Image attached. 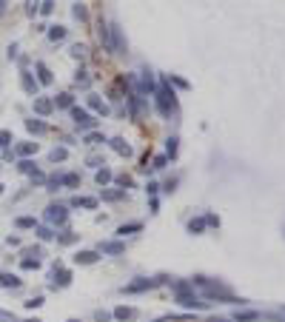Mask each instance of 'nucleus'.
<instances>
[{
  "instance_id": "obj_27",
  "label": "nucleus",
  "mask_w": 285,
  "mask_h": 322,
  "mask_svg": "<svg viewBox=\"0 0 285 322\" xmlns=\"http://www.w3.org/2000/svg\"><path fill=\"white\" fill-rule=\"evenodd\" d=\"M57 109H72V94H57Z\"/></svg>"
},
{
  "instance_id": "obj_48",
  "label": "nucleus",
  "mask_w": 285,
  "mask_h": 322,
  "mask_svg": "<svg viewBox=\"0 0 285 322\" xmlns=\"http://www.w3.org/2000/svg\"><path fill=\"white\" fill-rule=\"evenodd\" d=\"M0 194H3V186H0Z\"/></svg>"
},
{
  "instance_id": "obj_24",
  "label": "nucleus",
  "mask_w": 285,
  "mask_h": 322,
  "mask_svg": "<svg viewBox=\"0 0 285 322\" xmlns=\"http://www.w3.org/2000/svg\"><path fill=\"white\" fill-rule=\"evenodd\" d=\"M77 183H80V177H77V174H63V177H60V186H68V188H72V186H77Z\"/></svg>"
},
{
  "instance_id": "obj_45",
  "label": "nucleus",
  "mask_w": 285,
  "mask_h": 322,
  "mask_svg": "<svg viewBox=\"0 0 285 322\" xmlns=\"http://www.w3.org/2000/svg\"><path fill=\"white\" fill-rule=\"evenodd\" d=\"M3 12H6V3H3V0H0V17H3Z\"/></svg>"
},
{
  "instance_id": "obj_14",
  "label": "nucleus",
  "mask_w": 285,
  "mask_h": 322,
  "mask_svg": "<svg viewBox=\"0 0 285 322\" xmlns=\"http://www.w3.org/2000/svg\"><path fill=\"white\" fill-rule=\"evenodd\" d=\"M112 149L117 151V154H123V157L131 154V146H129L126 140H120V137H114V140H112Z\"/></svg>"
},
{
  "instance_id": "obj_30",
  "label": "nucleus",
  "mask_w": 285,
  "mask_h": 322,
  "mask_svg": "<svg viewBox=\"0 0 285 322\" xmlns=\"http://www.w3.org/2000/svg\"><path fill=\"white\" fill-rule=\"evenodd\" d=\"M166 154L168 157H177V137H171V140L166 142Z\"/></svg>"
},
{
  "instance_id": "obj_11",
  "label": "nucleus",
  "mask_w": 285,
  "mask_h": 322,
  "mask_svg": "<svg viewBox=\"0 0 285 322\" xmlns=\"http://www.w3.org/2000/svg\"><path fill=\"white\" fill-rule=\"evenodd\" d=\"M51 109H55V103H51V100H46V97H38V100H34V112H38L40 117L51 114Z\"/></svg>"
},
{
  "instance_id": "obj_34",
  "label": "nucleus",
  "mask_w": 285,
  "mask_h": 322,
  "mask_svg": "<svg viewBox=\"0 0 285 322\" xmlns=\"http://www.w3.org/2000/svg\"><path fill=\"white\" fill-rule=\"evenodd\" d=\"M20 171H23V174H34L38 168H34V163H31V160H23V163H20Z\"/></svg>"
},
{
  "instance_id": "obj_40",
  "label": "nucleus",
  "mask_w": 285,
  "mask_h": 322,
  "mask_svg": "<svg viewBox=\"0 0 285 322\" xmlns=\"http://www.w3.org/2000/svg\"><path fill=\"white\" fill-rule=\"evenodd\" d=\"M38 237H40V240H51V237H55V234H51L49 228H38Z\"/></svg>"
},
{
  "instance_id": "obj_17",
  "label": "nucleus",
  "mask_w": 285,
  "mask_h": 322,
  "mask_svg": "<svg viewBox=\"0 0 285 322\" xmlns=\"http://www.w3.org/2000/svg\"><path fill=\"white\" fill-rule=\"evenodd\" d=\"M0 285L3 288H20V279L14 274H0Z\"/></svg>"
},
{
  "instance_id": "obj_47",
  "label": "nucleus",
  "mask_w": 285,
  "mask_h": 322,
  "mask_svg": "<svg viewBox=\"0 0 285 322\" xmlns=\"http://www.w3.org/2000/svg\"><path fill=\"white\" fill-rule=\"evenodd\" d=\"M214 322H228V319H214Z\"/></svg>"
},
{
  "instance_id": "obj_22",
  "label": "nucleus",
  "mask_w": 285,
  "mask_h": 322,
  "mask_svg": "<svg viewBox=\"0 0 285 322\" xmlns=\"http://www.w3.org/2000/svg\"><path fill=\"white\" fill-rule=\"evenodd\" d=\"M257 319H260L257 311H242V314H237V322H257Z\"/></svg>"
},
{
  "instance_id": "obj_3",
  "label": "nucleus",
  "mask_w": 285,
  "mask_h": 322,
  "mask_svg": "<svg viewBox=\"0 0 285 322\" xmlns=\"http://www.w3.org/2000/svg\"><path fill=\"white\" fill-rule=\"evenodd\" d=\"M157 109H160V114H171V109H174L171 86H160V88H157Z\"/></svg>"
},
{
  "instance_id": "obj_13",
  "label": "nucleus",
  "mask_w": 285,
  "mask_h": 322,
  "mask_svg": "<svg viewBox=\"0 0 285 322\" xmlns=\"http://www.w3.org/2000/svg\"><path fill=\"white\" fill-rule=\"evenodd\" d=\"M134 316H137V311H134V308H126V305L114 308V319H120V322H126V319H134Z\"/></svg>"
},
{
  "instance_id": "obj_49",
  "label": "nucleus",
  "mask_w": 285,
  "mask_h": 322,
  "mask_svg": "<svg viewBox=\"0 0 285 322\" xmlns=\"http://www.w3.org/2000/svg\"><path fill=\"white\" fill-rule=\"evenodd\" d=\"M68 322H77V319H68Z\"/></svg>"
},
{
  "instance_id": "obj_43",
  "label": "nucleus",
  "mask_w": 285,
  "mask_h": 322,
  "mask_svg": "<svg viewBox=\"0 0 285 322\" xmlns=\"http://www.w3.org/2000/svg\"><path fill=\"white\" fill-rule=\"evenodd\" d=\"M205 225H220V217H214V214H208V217H205Z\"/></svg>"
},
{
  "instance_id": "obj_21",
  "label": "nucleus",
  "mask_w": 285,
  "mask_h": 322,
  "mask_svg": "<svg viewBox=\"0 0 285 322\" xmlns=\"http://www.w3.org/2000/svg\"><path fill=\"white\" fill-rule=\"evenodd\" d=\"M63 38H66V29H63V26H51L49 29V40L57 43V40H63Z\"/></svg>"
},
{
  "instance_id": "obj_1",
  "label": "nucleus",
  "mask_w": 285,
  "mask_h": 322,
  "mask_svg": "<svg viewBox=\"0 0 285 322\" xmlns=\"http://www.w3.org/2000/svg\"><path fill=\"white\" fill-rule=\"evenodd\" d=\"M194 282H197L200 288H203V291H205V297H208V299H225V302H242V299H237L234 294L228 291V288H223V285H211V282H205L203 277H197Z\"/></svg>"
},
{
  "instance_id": "obj_6",
  "label": "nucleus",
  "mask_w": 285,
  "mask_h": 322,
  "mask_svg": "<svg viewBox=\"0 0 285 322\" xmlns=\"http://www.w3.org/2000/svg\"><path fill=\"white\" fill-rule=\"evenodd\" d=\"M151 285H154V279H134V282H129L123 288L126 294H140V291H149Z\"/></svg>"
},
{
  "instance_id": "obj_5",
  "label": "nucleus",
  "mask_w": 285,
  "mask_h": 322,
  "mask_svg": "<svg viewBox=\"0 0 285 322\" xmlns=\"http://www.w3.org/2000/svg\"><path fill=\"white\" fill-rule=\"evenodd\" d=\"M72 120H75L77 126H80V129H94V123H97V120L92 117V114L86 112V109H77V105H72Z\"/></svg>"
},
{
  "instance_id": "obj_12",
  "label": "nucleus",
  "mask_w": 285,
  "mask_h": 322,
  "mask_svg": "<svg viewBox=\"0 0 285 322\" xmlns=\"http://www.w3.org/2000/svg\"><path fill=\"white\" fill-rule=\"evenodd\" d=\"M88 109H92V112H97V114H109V105H105L103 100L97 97V94H92V97H88Z\"/></svg>"
},
{
  "instance_id": "obj_35",
  "label": "nucleus",
  "mask_w": 285,
  "mask_h": 322,
  "mask_svg": "<svg viewBox=\"0 0 285 322\" xmlns=\"http://www.w3.org/2000/svg\"><path fill=\"white\" fill-rule=\"evenodd\" d=\"M166 163H168V157H163V154H160V157H154V160H151V166H149V168H166Z\"/></svg>"
},
{
  "instance_id": "obj_20",
  "label": "nucleus",
  "mask_w": 285,
  "mask_h": 322,
  "mask_svg": "<svg viewBox=\"0 0 285 322\" xmlns=\"http://www.w3.org/2000/svg\"><path fill=\"white\" fill-rule=\"evenodd\" d=\"M72 205H83V208H97V200L94 197H75Z\"/></svg>"
},
{
  "instance_id": "obj_10",
  "label": "nucleus",
  "mask_w": 285,
  "mask_h": 322,
  "mask_svg": "<svg viewBox=\"0 0 285 322\" xmlns=\"http://www.w3.org/2000/svg\"><path fill=\"white\" fill-rule=\"evenodd\" d=\"M100 40H103L105 51H112V55H114V46H112V26H109V23H100Z\"/></svg>"
},
{
  "instance_id": "obj_36",
  "label": "nucleus",
  "mask_w": 285,
  "mask_h": 322,
  "mask_svg": "<svg viewBox=\"0 0 285 322\" xmlns=\"http://www.w3.org/2000/svg\"><path fill=\"white\" fill-rule=\"evenodd\" d=\"M51 12H55V3H51V0L40 3V14H51Z\"/></svg>"
},
{
  "instance_id": "obj_32",
  "label": "nucleus",
  "mask_w": 285,
  "mask_h": 322,
  "mask_svg": "<svg viewBox=\"0 0 285 322\" xmlns=\"http://www.w3.org/2000/svg\"><path fill=\"white\" fill-rule=\"evenodd\" d=\"M20 265H23L26 271H31V268H40V260H34V257H26V260L20 262Z\"/></svg>"
},
{
  "instance_id": "obj_26",
  "label": "nucleus",
  "mask_w": 285,
  "mask_h": 322,
  "mask_svg": "<svg viewBox=\"0 0 285 322\" xmlns=\"http://www.w3.org/2000/svg\"><path fill=\"white\" fill-rule=\"evenodd\" d=\"M140 228H142L140 223H129V225H120L117 234H123V237H126V234H134V231H140Z\"/></svg>"
},
{
  "instance_id": "obj_41",
  "label": "nucleus",
  "mask_w": 285,
  "mask_h": 322,
  "mask_svg": "<svg viewBox=\"0 0 285 322\" xmlns=\"http://www.w3.org/2000/svg\"><path fill=\"white\" fill-rule=\"evenodd\" d=\"M171 83H174V86H180V88H188V83L180 80V77H171V80H168V86H171Z\"/></svg>"
},
{
  "instance_id": "obj_9",
  "label": "nucleus",
  "mask_w": 285,
  "mask_h": 322,
  "mask_svg": "<svg viewBox=\"0 0 285 322\" xmlns=\"http://www.w3.org/2000/svg\"><path fill=\"white\" fill-rule=\"evenodd\" d=\"M97 260H100L97 251H77V254H75V262H77V265H94Z\"/></svg>"
},
{
  "instance_id": "obj_2",
  "label": "nucleus",
  "mask_w": 285,
  "mask_h": 322,
  "mask_svg": "<svg viewBox=\"0 0 285 322\" xmlns=\"http://www.w3.org/2000/svg\"><path fill=\"white\" fill-rule=\"evenodd\" d=\"M174 288H177V302H180L183 308H205V302H200V299L194 297L188 282H174Z\"/></svg>"
},
{
  "instance_id": "obj_29",
  "label": "nucleus",
  "mask_w": 285,
  "mask_h": 322,
  "mask_svg": "<svg viewBox=\"0 0 285 322\" xmlns=\"http://www.w3.org/2000/svg\"><path fill=\"white\" fill-rule=\"evenodd\" d=\"M34 217H17V228H34Z\"/></svg>"
},
{
  "instance_id": "obj_19",
  "label": "nucleus",
  "mask_w": 285,
  "mask_h": 322,
  "mask_svg": "<svg viewBox=\"0 0 285 322\" xmlns=\"http://www.w3.org/2000/svg\"><path fill=\"white\" fill-rule=\"evenodd\" d=\"M126 191L123 188H109V191H103V200H112V203H117V200H123Z\"/></svg>"
},
{
  "instance_id": "obj_7",
  "label": "nucleus",
  "mask_w": 285,
  "mask_h": 322,
  "mask_svg": "<svg viewBox=\"0 0 285 322\" xmlns=\"http://www.w3.org/2000/svg\"><path fill=\"white\" fill-rule=\"evenodd\" d=\"M51 277H55V288H57V285H60V288H66V285L72 282V271H66V268H60V265H55Z\"/></svg>"
},
{
  "instance_id": "obj_28",
  "label": "nucleus",
  "mask_w": 285,
  "mask_h": 322,
  "mask_svg": "<svg viewBox=\"0 0 285 322\" xmlns=\"http://www.w3.org/2000/svg\"><path fill=\"white\" fill-rule=\"evenodd\" d=\"M49 157H51V163H63V160L68 157V151H66V149H55Z\"/></svg>"
},
{
  "instance_id": "obj_38",
  "label": "nucleus",
  "mask_w": 285,
  "mask_h": 322,
  "mask_svg": "<svg viewBox=\"0 0 285 322\" xmlns=\"http://www.w3.org/2000/svg\"><path fill=\"white\" fill-rule=\"evenodd\" d=\"M40 305H43V297H34V299L26 302V308H40Z\"/></svg>"
},
{
  "instance_id": "obj_8",
  "label": "nucleus",
  "mask_w": 285,
  "mask_h": 322,
  "mask_svg": "<svg viewBox=\"0 0 285 322\" xmlns=\"http://www.w3.org/2000/svg\"><path fill=\"white\" fill-rule=\"evenodd\" d=\"M100 251H103V254L117 257V254H123V251H126V245H123V242H117V240H109V242H100Z\"/></svg>"
},
{
  "instance_id": "obj_39",
  "label": "nucleus",
  "mask_w": 285,
  "mask_h": 322,
  "mask_svg": "<svg viewBox=\"0 0 285 322\" xmlns=\"http://www.w3.org/2000/svg\"><path fill=\"white\" fill-rule=\"evenodd\" d=\"M0 322H14V314L12 311H0Z\"/></svg>"
},
{
  "instance_id": "obj_15",
  "label": "nucleus",
  "mask_w": 285,
  "mask_h": 322,
  "mask_svg": "<svg viewBox=\"0 0 285 322\" xmlns=\"http://www.w3.org/2000/svg\"><path fill=\"white\" fill-rule=\"evenodd\" d=\"M38 77H40V83H43V86H49V83L55 80V77H51V71H49V66H46V63H38Z\"/></svg>"
},
{
  "instance_id": "obj_33",
  "label": "nucleus",
  "mask_w": 285,
  "mask_h": 322,
  "mask_svg": "<svg viewBox=\"0 0 285 322\" xmlns=\"http://www.w3.org/2000/svg\"><path fill=\"white\" fill-rule=\"evenodd\" d=\"M86 142L97 146V142H105V140H103V134H97V131H88V134H86Z\"/></svg>"
},
{
  "instance_id": "obj_4",
  "label": "nucleus",
  "mask_w": 285,
  "mask_h": 322,
  "mask_svg": "<svg viewBox=\"0 0 285 322\" xmlns=\"http://www.w3.org/2000/svg\"><path fill=\"white\" fill-rule=\"evenodd\" d=\"M46 220H49L51 225H63L68 220V211H66V205H49V208H46Z\"/></svg>"
},
{
  "instance_id": "obj_25",
  "label": "nucleus",
  "mask_w": 285,
  "mask_h": 322,
  "mask_svg": "<svg viewBox=\"0 0 285 322\" xmlns=\"http://www.w3.org/2000/svg\"><path fill=\"white\" fill-rule=\"evenodd\" d=\"M188 231H191V234H203V231H205V220H191V223H188Z\"/></svg>"
},
{
  "instance_id": "obj_42",
  "label": "nucleus",
  "mask_w": 285,
  "mask_h": 322,
  "mask_svg": "<svg viewBox=\"0 0 285 322\" xmlns=\"http://www.w3.org/2000/svg\"><path fill=\"white\" fill-rule=\"evenodd\" d=\"M75 17H86V9H83L80 3H75Z\"/></svg>"
},
{
  "instance_id": "obj_16",
  "label": "nucleus",
  "mask_w": 285,
  "mask_h": 322,
  "mask_svg": "<svg viewBox=\"0 0 285 322\" xmlns=\"http://www.w3.org/2000/svg\"><path fill=\"white\" fill-rule=\"evenodd\" d=\"M17 154H20V157L38 154V142H20V146H17Z\"/></svg>"
},
{
  "instance_id": "obj_23",
  "label": "nucleus",
  "mask_w": 285,
  "mask_h": 322,
  "mask_svg": "<svg viewBox=\"0 0 285 322\" xmlns=\"http://www.w3.org/2000/svg\"><path fill=\"white\" fill-rule=\"evenodd\" d=\"M94 180H97V186H105V183H112V171H109V168H100Z\"/></svg>"
},
{
  "instance_id": "obj_18",
  "label": "nucleus",
  "mask_w": 285,
  "mask_h": 322,
  "mask_svg": "<svg viewBox=\"0 0 285 322\" xmlns=\"http://www.w3.org/2000/svg\"><path fill=\"white\" fill-rule=\"evenodd\" d=\"M26 129H29L31 134H43V131H46V123H43V120H26Z\"/></svg>"
},
{
  "instance_id": "obj_44",
  "label": "nucleus",
  "mask_w": 285,
  "mask_h": 322,
  "mask_svg": "<svg viewBox=\"0 0 285 322\" xmlns=\"http://www.w3.org/2000/svg\"><path fill=\"white\" fill-rule=\"evenodd\" d=\"M94 319H97V322H109V314H105V311H97V314H94Z\"/></svg>"
},
{
  "instance_id": "obj_46",
  "label": "nucleus",
  "mask_w": 285,
  "mask_h": 322,
  "mask_svg": "<svg viewBox=\"0 0 285 322\" xmlns=\"http://www.w3.org/2000/svg\"><path fill=\"white\" fill-rule=\"evenodd\" d=\"M23 322H40V319H23Z\"/></svg>"
},
{
  "instance_id": "obj_37",
  "label": "nucleus",
  "mask_w": 285,
  "mask_h": 322,
  "mask_svg": "<svg viewBox=\"0 0 285 322\" xmlns=\"http://www.w3.org/2000/svg\"><path fill=\"white\" fill-rule=\"evenodd\" d=\"M23 88L26 92H34V80H31L29 75H23Z\"/></svg>"
},
{
  "instance_id": "obj_31",
  "label": "nucleus",
  "mask_w": 285,
  "mask_h": 322,
  "mask_svg": "<svg viewBox=\"0 0 285 322\" xmlns=\"http://www.w3.org/2000/svg\"><path fill=\"white\" fill-rule=\"evenodd\" d=\"M9 142H12V131H6V129H0V149H6Z\"/></svg>"
}]
</instances>
